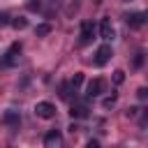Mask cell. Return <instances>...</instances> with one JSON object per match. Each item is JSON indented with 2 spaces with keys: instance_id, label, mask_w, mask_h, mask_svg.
<instances>
[{
  "instance_id": "6da1fadb",
  "label": "cell",
  "mask_w": 148,
  "mask_h": 148,
  "mask_svg": "<svg viewBox=\"0 0 148 148\" xmlns=\"http://www.w3.org/2000/svg\"><path fill=\"white\" fill-rule=\"evenodd\" d=\"M18 53H21V44H12V49L0 58V67H14V65H18Z\"/></svg>"
},
{
  "instance_id": "7a4b0ae2",
  "label": "cell",
  "mask_w": 148,
  "mask_h": 148,
  "mask_svg": "<svg viewBox=\"0 0 148 148\" xmlns=\"http://www.w3.org/2000/svg\"><path fill=\"white\" fill-rule=\"evenodd\" d=\"M35 113H37V118L49 120V118L56 116V106H53L51 102H37V104H35Z\"/></svg>"
},
{
  "instance_id": "3957f363",
  "label": "cell",
  "mask_w": 148,
  "mask_h": 148,
  "mask_svg": "<svg viewBox=\"0 0 148 148\" xmlns=\"http://www.w3.org/2000/svg\"><path fill=\"white\" fill-rule=\"evenodd\" d=\"M111 56H113V53H111V46H109V44H102V46L95 51V65H99V67L106 65V62L111 60Z\"/></svg>"
},
{
  "instance_id": "277c9868",
  "label": "cell",
  "mask_w": 148,
  "mask_h": 148,
  "mask_svg": "<svg viewBox=\"0 0 148 148\" xmlns=\"http://www.w3.org/2000/svg\"><path fill=\"white\" fill-rule=\"evenodd\" d=\"M44 148H62V136H60L58 130H51L44 136Z\"/></svg>"
},
{
  "instance_id": "5b68a950",
  "label": "cell",
  "mask_w": 148,
  "mask_h": 148,
  "mask_svg": "<svg viewBox=\"0 0 148 148\" xmlns=\"http://www.w3.org/2000/svg\"><path fill=\"white\" fill-rule=\"evenodd\" d=\"M102 92H104V81H102V79L88 81V86H86V95H88V97H97V95H102Z\"/></svg>"
},
{
  "instance_id": "8992f818",
  "label": "cell",
  "mask_w": 148,
  "mask_h": 148,
  "mask_svg": "<svg viewBox=\"0 0 148 148\" xmlns=\"http://www.w3.org/2000/svg\"><path fill=\"white\" fill-rule=\"evenodd\" d=\"M125 23H127L130 28H141V25L146 23V14H143V12H134V14H127V16H125Z\"/></svg>"
},
{
  "instance_id": "52a82bcc",
  "label": "cell",
  "mask_w": 148,
  "mask_h": 148,
  "mask_svg": "<svg viewBox=\"0 0 148 148\" xmlns=\"http://www.w3.org/2000/svg\"><path fill=\"white\" fill-rule=\"evenodd\" d=\"M92 35H95V25H92L90 21H83V23H81V37H79L81 44H88V42L92 39Z\"/></svg>"
},
{
  "instance_id": "ba28073f",
  "label": "cell",
  "mask_w": 148,
  "mask_h": 148,
  "mask_svg": "<svg viewBox=\"0 0 148 148\" xmlns=\"http://www.w3.org/2000/svg\"><path fill=\"white\" fill-rule=\"evenodd\" d=\"M99 35H102V39H113V25H111L109 18H102V23H99Z\"/></svg>"
},
{
  "instance_id": "9c48e42d",
  "label": "cell",
  "mask_w": 148,
  "mask_h": 148,
  "mask_svg": "<svg viewBox=\"0 0 148 148\" xmlns=\"http://www.w3.org/2000/svg\"><path fill=\"white\" fill-rule=\"evenodd\" d=\"M69 113H72V118H86L88 116V106L86 104H74Z\"/></svg>"
},
{
  "instance_id": "30bf717a",
  "label": "cell",
  "mask_w": 148,
  "mask_h": 148,
  "mask_svg": "<svg viewBox=\"0 0 148 148\" xmlns=\"http://www.w3.org/2000/svg\"><path fill=\"white\" fill-rule=\"evenodd\" d=\"M67 83H69V88H72V90L76 92V90H79V86L83 83V74H81V72H76V74H74V76H72V79L67 81Z\"/></svg>"
},
{
  "instance_id": "8fae6325",
  "label": "cell",
  "mask_w": 148,
  "mask_h": 148,
  "mask_svg": "<svg viewBox=\"0 0 148 148\" xmlns=\"http://www.w3.org/2000/svg\"><path fill=\"white\" fill-rule=\"evenodd\" d=\"M18 120H21V118H18V111H12V109L5 111V123H9V125H18Z\"/></svg>"
},
{
  "instance_id": "7c38bea8",
  "label": "cell",
  "mask_w": 148,
  "mask_h": 148,
  "mask_svg": "<svg viewBox=\"0 0 148 148\" xmlns=\"http://www.w3.org/2000/svg\"><path fill=\"white\" fill-rule=\"evenodd\" d=\"M49 32H51V25H49V23H39V25L35 28V35H37V37H46Z\"/></svg>"
},
{
  "instance_id": "4fadbf2b",
  "label": "cell",
  "mask_w": 148,
  "mask_h": 148,
  "mask_svg": "<svg viewBox=\"0 0 148 148\" xmlns=\"http://www.w3.org/2000/svg\"><path fill=\"white\" fill-rule=\"evenodd\" d=\"M12 28H16V30H23V28H28V18H23V16H16V18L12 21Z\"/></svg>"
},
{
  "instance_id": "5bb4252c",
  "label": "cell",
  "mask_w": 148,
  "mask_h": 148,
  "mask_svg": "<svg viewBox=\"0 0 148 148\" xmlns=\"http://www.w3.org/2000/svg\"><path fill=\"white\" fill-rule=\"evenodd\" d=\"M113 81H116V83H123V81H125V72H123V69H116V72H113Z\"/></svg>"
},
{
  "instance_id": "9a60e30c",
  "label": "cell",
  "mask_w": 148,
  "mask_h": 148,
  "mask_svg": "<svg viewBox=\"0 0 148 148\" xmlns=\"http://www.w3.org/2000/svg\"><path fill=\"white\" fill-rule=\"evenodd\" d=\"M39 7H42V2H39V0H28V9H30V12H37Z\"/></svg>"
},
{
  "instance_id": "2e32d148",
  "label": "cell",
  "mask_w": 148,
  "mask_h": 148,
  "mask_svg": "<svg viewBox=\"0 0 148 148\" xmlns=\"http://www.w3.org/2000/svg\"><path fill=\"white\" fill-rule=\"evenodd\" d=\"M143 65V53H136V58H134V67H141Z\"/></svg>"
},
{
  "instance_id": "e0dca14e",
  "label": "cell",
  "mask_w": 148,
  "mask_h": 148,
  "mask_svg": "<svg viewBox=\"0 0 148 148\" xmlns=\"http://www.w3.org/2000/svg\"><path fill=\"white\" fill-rule=\"evenodd\" d=\"M136 113H139V109H136V106H132V109H127V111H125V116H127V118H134Z\"/></svg>"
},
{
  "instance_id": "ac0fdd59",
  "label": "cell",
  "mask_w": 148,
  "mask_h": 148,
  "mask_svg": "<svg viewBox=\"0 0 148 148\" xmlns=\"http://www.w3.org/2000/svg\"><path fill=\"white\" fill-rule=\"evenodd\" d=\"M136 95H139V99H146V97H148V90H146V88H139Z\"/></svg>"
},
{
  "instance_id": "d6986e66",
  "label": "cell",
  "mask_w": 148,
  "mask_h": 148,
  "mask_svg": "<svg viewBox=\"0 0 148 148\" xmlns=\"http://www.w3.org/2000/svg\"><path fill=\"white\" fill-rule=\"evenodd\" d=\"M113 102H116V95H111V97H106V99H104V106H111Z\"/></svg>"
},
{
  "instance_id": "ffe728a7",
  "label": "cell",
  "mask_w": 148,
  "mask_h": 148,
  "mask_svg": "<svg viewBox=\"0 0 148 148\" xmlns=\"http://www.w3.org/2000/svg\"><path fill=\"white\" fill-rule=\"evenodd\" d=\"M86 148H102V146H99L97 141H88V146H86Z\"/></svg>"
},
{
  "instance_id": "44dd1931",
  "label": "cell",
  "mask_w": 148,
  "mask_h": 148,
  "mask_svg": "<svg viewBox=\"0 0 148 148\" xmlns=\"http://www.w3.org/2000/svg\"><path fill=\"white\" fill-rule=\"evenodd\" d=\"M7 23V14H0V25H5Z\"/></svg>"
}]
</instances>
